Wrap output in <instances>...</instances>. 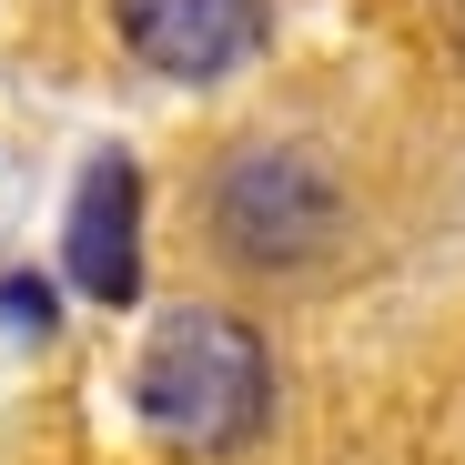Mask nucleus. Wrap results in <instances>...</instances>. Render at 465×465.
Listing matches in <instances>:
<instances>
[{
    "mask_svg": "<svg viewBox=\"0 0 465 465\" xmlns=\"http://www.w3.org/2000/svg\"><path fill=\"white\" fill-rule=\"evenodd\" d=\"M112 21L163 82H223L273 41V0H112Z\"/></svg>",
    "mask_w": 465,
    "mask_h": 465,
    "instance_id": "nucleus-4",
    "label": "nucleus"
},
{
    "mask_svg": "<svg viewBox=\"0 0 465 465\" xmlns=\"http://www.w3.org/2000/svg\"><path fill=\"white\" fill-rule=\"evenodd\" d=\"M0 324H11V334H51L61 324V293L41 273H0Z\"/></svg>",
    "mask_w": 465,
    "mask_h": 465,
    "instance_id": "nucleus-5",
    "label": "nucleus"
},
{
    "mask_svg": "<svg viewBox=\"0 0 465 465\" xmlns=\"http://www.w3.org/2000/svg\"><path fill=\"white\" fill-rule=\"evenodd\" d=\"M213 232H223L243 263L283 273V263H314L334 232H344V193L324 183V163L263 142V152H232V163H223V183H213Z\"/></svg>",
    "mask_w": 465,
    "mask_h": 465,
    "instance_id": "nucleus-2",
    "label": "nucleus"
},
{
    "mask_svg": "<svg viewBox=\"0 0 465 465\" xmlns=\"http://www.w3.org/2000/svg\"><path fill=\"white\" fill-rule=\"evenodd\" d=\"M132 415L173 455H243L273 415V344L243 314H213V303L163 314L132 364Z\"/></svg>",
    "mask_w": 465,
    "mask_h": 465,
    "instance_id": "nucleus-1",
    "label": "nucleus"
},
{
    "mask_svg": "<svg viewBox=\"0 0 465 465\" xmlns=\"http://www.w3.org/2000/svg\"><path fill=\"white\" fill-rule=\"evenodd\" d=\"M61 273L71 293L92 303H142V163L132 152H92L82 163V193H71V223H61Z\"/></svg>",
    "mask_w": 465,
    "mask_h": 465,
    "instance_id": "nucleus-3",
    "label": "nucleus"
}]
</instances>
